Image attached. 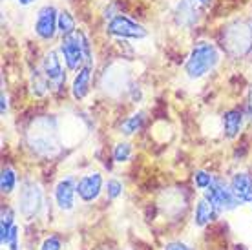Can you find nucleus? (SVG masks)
Returning a JSON list of instances; mask_svg holds the SVG:
<instances>
[{
  "label": "nucleus",
  "instance_id": "obj_16",
  "mask_svg": "<svg viewBox=\"0 0 252 250\" xmlns=\"http://www.w3.org/2000/svg\"><path fill=\"white\" fill-rule=\"evenodd\" d=\"M143 121H145V113H143V112L133 113L130 119H126L125 123H123V126H121V131H123L125 135H132V133H135V131L143 126Z\"/></svg>",
  "mask_w": 252,
  "mask_h": 250
},
{
  "label": "nucleus",
  "instance_id": "obj_8",
  "mask_svg": "<svg viewBox=\"0 0 252 250\" xmlns=\"http://www.w3.org/2000/svg\"><path fill=\"white\" fill-rule=\"evenodd\" d=\"M102 188V177L101 174H90L84 175L77 183V194L82 201H94L99 197Z\"/></svg>",
  "mask_w": 252,
  "mask_h": 250
},
{
  "label": "nucleus",
  "instance_id": "obj_22",
  "mask_svg": "<svg viewBox=\"0 0 252 250\" xmlns=\"http://www.w3.org/2000/svg\"><path fill=\"white\" fill-rule=\"evenodd\" d=\"M106 194H108V197L117 199V197L123 194V185H121L117 179H110V181L106 183Z\"/></svg>",
  "mask_w": 252,
  "mask_h": 250
},
{
  "label": "nucleus",
  "instance_id": "obj_11",
  "mask_svg": "<svg viewBox=\"0 0 252 250\" xmlns=\"http://www.w3.org/2000/svg\"><path fill=\"white\" fill-rule=\"evenodd\" d=\"M197 0H181L176 7V22L179 26L190 28L197 22Z\"/></svg>",
  "mask_w": 252,
  "mask_h": 250
},
{
  "label": "nucleus",
  "instance_id": "obj_7",
  "mask_svg": "<svg viewBox=\"0 0 252 250\" xmlns=\"http://www.w3.org/2000/svg\"><path fill=\"white\" fill-rule=\"evenodd\" d=\"M228 48L234 55H243L252 44V30L247 24H234L227 31Z\"/></svg>",
  "mask_w": 252,
  "mask_h": 250
},
{
  "label": "nucleus",
  "instance_id": "obj_3",
  "mask_svg": "<svg viewBox=\"0 0 252 250\" xmlns=\"http://www.w3.org/2000/svg\"><path fill=\"white\" fill-rule=\"evenodd\" d=\"M203 197H205L218 212H220V210H232L236 205H240V201L236 199V195L232 194L230 187H227L221 179H214L210 187L205 188Z\"/></svg>",
  "mask_w": 252,
  "mask_h": 250
},
{
  "label": "nucleus",
  "instance_id": "obj_2",
  "mask_svg": "<svg viewBox=\"0 0 252 250\" xmlns=\"http://www.w3.org/2000/svg\"><path fill=\"white\" fill-rule=\"evenodd\" d=\"M61 53L64 57V62L69 69H79L84 61L86 62H92L90 61V44L84 37V33L75 31L71 35H66L61 42Z\"/></svg>",
  "mask_w": 252,
  "mask_h": 250
},
{
  "label": "nucleus",
  "instance_id": "obj_9",
  "mask_svg": "<svg viewBox=\"0 0 252 250\" xmlns=\"http://www.w3.org/2000/svg\"><path fill=\"white\" fill-rule=\"evenodd\" d=\"M75 194H77L75 181H73L71 177L63 179V181L57 185V188H55V201H57L59 208L71 210V208H73V203H75Z\"/></svg>",
  "mask_w": 252,
  "mask_h": 250
},
{
  "label": "nucleus",
  "instance_id": "obj_4",
  "mask_svg": "<svg viewBox=\"0 0 252 250\" xmlns=\"http://www.w3.org/2000/svg\"><path fill=\"white\" fill-rule=\"evenodd\" d=\"M106 33L121 38H145L148 35L143 26L130 20L125 15H117L110 20L106 26Z\"/></svg>",
  "mask_w": 252,
  "mask_h": 250
},
{
  "label": "nucleus",
  "instance_id": "obj_18",
  "mask_svg": "<svg viewBox=\"0 0 252 250\" xmlns=\"http://www.w3.org/2000/svg\"><path fill=\"white\" fill-rule=\"evenodd\" d=\"M15 185H17V175H15V172L11 168L2 170V175H0V190L4 194H11Z\"/></svg>",
  "mask_w": 252,
  "mask_h": 250
},
{
  "label": "nucleus",
  "instance_id": "obj_15",
  "mask_svg": "<svg viewBox=\"0 0 252 250\" xmlns=\"http://www.w3.org/2000/svg\"><path fill=\"white\" fill-rule=\"evenodd\" d=\"M218 212L210 203H208L205 197H203L199 203H197V207H195V216H194V223L197 226H203L207 225L210 219L214 218V214Z\"/></svg>",
  "mask_w": 252,
  "mask_h": 250
},
{
  "label": "nucleus",
  "instance_id": "obj_12",
  "mask_svg": "<svg viewBox=\"0 0 252 250\" xmlns=\"http://www.w3.org/2000/svg\"><path fill=\"white\" fill-rule=\"evenodd\" d=\"M90 79H92V62H86V66H82L77 73L73 86H71V94L77 100L84 99L88 95L90 90Z\"/></svg>",
  "mask_w": 252,
  "mask_h": 250
},
{
  "label": "nucleus",
  "instance_id": "obj_6",
  "mask_svg": "<svg viewBox=\"0 0 252 250\" xmlns=\"http://www.w3.org/2000/svg\"><path fill=\"white\" fill-rule=\"evenodd\" d=\"M59 11L53 6H44L37 13V22H35V33L44 40H51L59 31Z\"/></svg>",
  "mask_w": 252,
  "mask_h": 250
},
{
  "label": "nucleus",
  "instance_id": "obj_10",
  "mask_svg": "<svg viewBox=\"0 0 252 250\" xmlns=\"http://www.w3.org/2000/svg\"><path fill=\"white\" fill-rule=\"evenodd\" d=\"M230 190L240 203H252V177L249 174H236L230 181Z\"/></svg>",
  "mask_w": 252,
  "mask_h": 250
},
{
  "label": "nucleus",
  "instance_id": "obj_24",
  "mask_svg": "<svg viewBox=\"0 0 252 250\" xmlns=\"http://www.w3.org/2000/svg\"><path fill=\"white\" fill-rule=\"evenodd\" d=\"M164 250H192V249L187 247L185 243H168L164 247Z\"/></svg>",
  "mask_w": 252,
  "mask_h": 250
},
{
  "label": "nucleus",
  "instance_id": "obj_17",
  "mask_svg": "<svg viewBox=\"0 0 252 250\" xmlns=\"http://www.w3.org/2000/svg\"><path fill=\"white\" fill-rule=\"evenodd\" d=\"M57 26H59V31L63 33L64 37H66V35H71V33H75V20H73V17L69 15V11H59Z\"/></svg>",
  "mask_w": 252,
  "mask_h": 250
},
{
  "label": "nucleus",
  "instance_id": "obj_14",
  "mask_svg": "<svg viewBox=\"0 0 252 250\" xmlns=\"http://www.w3.org/2000/svg\"><path fill=\"white\" fill-rule=\"evenodd\" d=\"M241 126H243V115H241L240 110H230L223 115V128H225L227 137H236L240 133Z\"/></svg>",
  "mask_w": 252,
  "mask_h": 250
},
{
  "label": "nucleus",
  "instance_id": "obj_26",
  "mask_svg": "<svg viewBox=\"0 0 252 250\" xmlns=\"http://www.w3.org/2000/svg\"><path fill=\"white\" fill-rule=\"evenodd\" d=\"M17 2H19L20 6H30V4H33L35 0H17Z\"/></svg>",
  "mask_w": 252,
  "mask_h": 250
},
{
  "label": "nucleus",
  "instance_id": "obj_21",
  "mask_svg": "<svg viewBox=\"0 0 252 250\" xmlns=\"http://www.w3.org/2000/svg\"><path fill=\"white\" fill-rule=\"evenodd\" d=\"M194 181H195V187L205 190V188H208L210 185H212L214 177H212L210 174H207V172H203V170H197V172L194 174Z\"/></svg>",
  "mask_w": 252,
  "mask_h": 250
},
{
  "label": "nucleus",
  "instance_id": "obj_27",
  "mask_svg": "<svg viewBox=\"0 0 252 250\" xmlns=\"http://www.w3.org/2000/svg\"><path fill=\"white\" fill-rule=\"evenodd\" d=\"M197 2H199V4H201V6H210V4H212V0H197Z\"/></svg>",
  "mask_w": 252,
  "mask_h": 250
},
{
  "label": "nucleus",
  "instance_id": "obj_5",
  "mask_svg": "<svg viewBox=\"0 0 252 250\" xmlns=\"http://www.w3.org/2000/svg\"><path fill=\"white\" fill-rule=\"evenodd\" d=\"M19 208L20 214L26 219H33L40 212V208H42V192H40V188L37 185H33V183L24 185V188L20 190L19 195Z\"/></svg>",
  "mask_w": 252,
  "mask_h": 250
},
{
  "label": "nucleus",
  "instance_id": "obj_20",
  "mask_svg": "<svg viewBox=\"0 0 252 250\" xmlns=\"http://www.w3.org/2000/svg\"><path fill=\"white\" fill-rule=\"evenodd\" d=\"M132 156V146L128 143H119L114 150V159L117 163H126Z\"/></svg>",
  "mask_w": 252,
  "mask_h": 250
},
{
  "label": "nucleus",
  "instance_id": "obj_19",
  "mask_svg": "<svg viewBox=\"0 0 252 250\" xmlns=\"http://www.w3.org/2000/svg\"><path fill=\"white\" fill-rule=\"evenodd\" d=\"M32 86H33V95H37V97H42V95L46 94V90H48V77L42 73H38L37 69L33 71V82H32Z\"/></svg>",
  "mask_w": 252,
  "mask_h": 250
},
{
  "label": "nucleus",
  "instance_id": "obj_25",
  "mask_svg": "<svg viewBox=\"0 0 252 250\" xmlns=\"http://www.w3.org/2000/svg\"><path fill=\"white\" fill-rule=\"evenodd\" d=\"M6 110H7V100H6V95L2 94V110H0L2 115H6Z\"/></svg>",
  "mask_w": 252,
  "mask_h": 250
},
{
  "label": "nucleus",
  "instance_id": "obj_23",
  "mask_svg": "<svg viewBox=\"0 0 252 250\" xmlns=\"http://www.w3.org/2000/svg\"><path fill=\"white\" fill-rule=\"evenodd\" d=\"M40 250H61V241H59V238H48L42 243Z\"/></svg>",
  "mask_w": 252,
  "mask_h": 250
},
{
  "label": "nucleus",
  "instance_id": "obj_13",
  "mask_svg": "<svg viewBox=\"0 0 252 250\" xmlns=\"http://www.w3.org/2000/svg\"><path fill=\"white\" fill-rule=\"evenodd\" d=\"M42 71H44V75L48 77V81L50 82H61L64 79L63 64H61V59L57 57L55 51H50V53L44 57Z\"/></svg>",
  "mask_w": 252,
  "mask_h": 250
},
{
  "label": "nucleus",
  "instance_id": "obj_1",
  "mask_svg": "<svg viewBox=\"0 0 252 250\" xmlns=\"http://www.w3.org/2000/svg\"><path fill=\"white\" fill-rule=\"evenodd\" d=\"M218 61H220V53L212 44L197 42L185 64V71L190 79H201L210 69H214Z\"/></svg>",
  "mask_w": 252,
  "mask_h": 250
}]
</instances>
